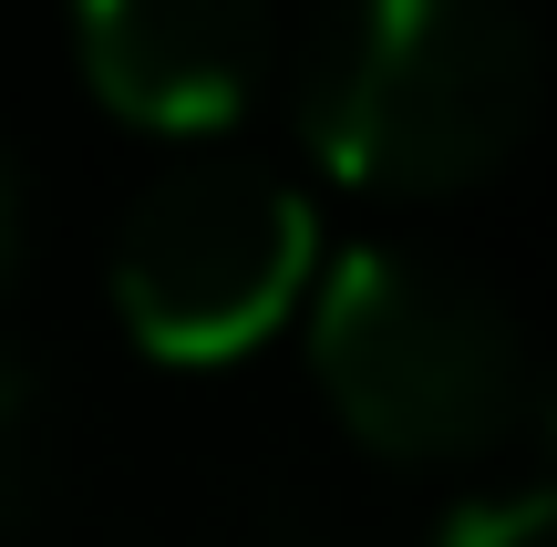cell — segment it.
Returning a JSON list of instances; mask_svg holds the SVG:
<instances>
[{"instance_id":"3957f363","label":"cell","mask_w":557,"mask_h":547,"mask_svg":"<svg viewBox=\"0 0 557 547\" xmlns=\"http://www.w3.org/2000/svg\"><path fill=\"white\" fill-rule=\"evenodd\" d=\"M320 227L269 165H176L124 217L114 310L156 362H238L299 310Z\"/></svg>"},{"instance_id":"7a4b0ae2","label":"cell","mask_w":557,"mask_h":547,"mask_svg":"<svg viewBox=\"0 0 557 547\" xmlns=\"http://www.w3.org/2000/svg\"><path fill=\"white\" fill-rule=\"evenodd\" d=\"M310 372L331 413L393 465L485 455L527 424V331L485 279L423 248H351L310 310Z\"/></svg>"},{"instance_id":"52a82bcc","label":"cell","mask_w":557,"mask_h":547,"mask_svg":"<svg viewBox=\"0 0 557 547\" xmlns=\"http://www.w3.org/2000/svg\"><path fill=\"white\" fill-rule=\"evenodd\" d=\"M0 269H11V176H0Z\"/></svg>"},{"instance_id":"5b68a950","label":"cell","mask_w":557,"mask_h":547,"mask_svg":"<svg viewBox=\"0 0 557 547\" xmlns=\"http://www.w3.org/2000/svg\"><path fill=\"white\" fill-rule=\"evenodd\" d=\"M444 547H557V486H527V496H496V507L455 517Z\"/></svg>"},{"instance_id":"6da1fadb","label":"cell","mask_w":557,"mask_h":547,"mask_svg":"<svg viewBox=\"0 0 557 547\" xmlns=\"http://www.w3.org/2000/svg\"><path fill=\"white\" fill-rule=\"evenodd\" d=\"M537 83L517 0H341L299 62V135L341 186L444 197L527 145Z\"/></svg>"},{"instance_id":"8992f818","label":"cell","mask_w":557,"mask_h":547,"mask_svg":"<svg viewBox=\"0 0 557 547\" xmlns=\"http://www.w3.org/2000/svg\"><path fill=\"white\" fill-rule=\"evenodd\" d=\"M32 434H41V393L21 362H0V517L21 507V486H32Z\"/></svg>"},{"instance_id":"277c9868","label":"cell","mask_w":557,"mask_h":547,"mask_svg":"<svg viewBox=\"0 0 557 547\" xmlns=\"http://www.w3.org/2000/svg\"><path fill=\"white\" fill-rule=\"evenodd\" d=\"M73 52L124 124L207 135L269 83L278 21L269 0H73Z\"/></svg>"}]
</instances>
